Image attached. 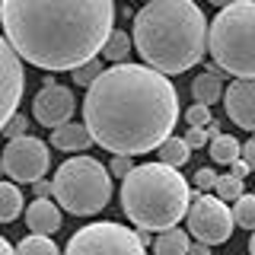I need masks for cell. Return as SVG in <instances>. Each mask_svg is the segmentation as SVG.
Returning <instances> with one entry per match:
<instances>
[{"label":"cell","mask_w":255,"mask_h":255,"mask_svg":"<svg viewBox=\"0 0 255 255\" xmlns=\"http://www.w3.org/2000/svg\"><path fill=\"white\" fill-rule=\"evenodd\" d=\"M179 122V93L169 77L143 64H112L83 99V128L115 156L150 153Z\"/></svg>","instance_id":"6da1fadb"},{"label":"cell","mask_w":255,"mask_h":255,"mask_svg":"<svg viewBox=\"0 0 255 255\" xmlns=\"http://www.w3.org/2000/svg\"><path fill=\"white\" fill-rule=\"evenodd\" d=\"M3 42L16 58L58 74L99 58L115 29V0H0Z\"/></svg>","instance_id":"7a4b0ae2"},{"label":"cell","mask_w":255,"mask_h":255,"mask_svg":"<svg viewBox=\"0 0 255 255\" xmlns=\"http://www.w3.org/2000/svg\"><path fill=\"white\" fill-rule=\"evenodd\" d=\"M131 45L156 74L191 70L207 51V19L195 0H150L134 16Z\"/></svg>","instance_id":"3957f363"},{"label":"cell","mask_w":255,"mask_h":255,"mask_svg":"<svg viewBox=\"0 0 255 255\" xmlns=\"http://www.w3.org/2000/svg\"><path fill=\"white\" fill-rule=\"evenodd\" d=\"M191 201V185L179 169L163 163H140L122 179V207L143 233L179 227Z\"/></svg>","instance_id":"277c9868"},{"label":"cell","mask_w":255,"mask_h":255,"mask_svg":"<svg viewBox=\"0 0 255 255\" xmlns=\"http://www.w3.org/2000/svg\"><path fill=\"white\" fill-rule=\"evenodd\" d=\"M255 3L239 0L207 22V51L214 58V67H223L236 80L255 77Z\"/></svg>","instance_id":"5b68a950"},{"label":"cell","mask_w":255,"mask_h":255,"mask_svg":"<svg viewBox=\"0 0 255 255\" xmlns=\"http://www.w3.org/2000/svg\"><path fill=\"white\" fill-rule=\"evenodd\" d=\"M54 204L77 217H93L112 198V175L93 156H70L58 166L51 179Z\"/></svg>","instance_id":"8992f818"},{"label":"cell","mask_w":255,"mask_h":255,"mask_svg":"<svg viewBox=\"0 0 255 255\" xmlns=\"http://www.w3.org/2000/svg\"><path fill=\"white\" fill-rule=\"evenodd\" d=\"M61 255H147L137 230H128L115 220L90 223L67 239Z\"/></svg>","instance_id":"52a82bcc"},{"label":"cell","mask_w":255,"mask_h":255,"mask_svg":"<svg viewBox=\"0 0 255 255\" xmlns=\"http://www.w3.org/2000/svg\"><path fill=\"white\" fill-rule=\"evenodd\" d=\"M185 220H188V236H195V243H204V246H220L233 236V217H230V204L217 201L214 195H191L188 201V211H185Z\"/></svg>","instance_id":"ba28073f"},{"label":"cell","mask_w":255,"mask_h":255,"mask_svg":"<svg viewBox=\"0 0 255 255\" xmlns=\"http://www.w3.org/2000/svg\"><path fill=\"white\" fill-rule=\"evenodd\" d=\"M0 166H3V175L13 179V185H32V182L45 179L48 166H51L48 143L38 137H29V134L6 140L3 153H0Z\"/></svg>","instance_id":"9c48e42d"},{"label":"cell","mask_w":255,"mask_h":255,"mask_svg":"<svg viewBox=\"0 0 255 255\" xmlns=\"http://www.w3.org/2000/svg\"><path fill=\"white\" fill-rule=\"evenodd\" d=\"M74 112H77V99L67 86L54 83V77H45V86L35 93L32 99V118H35L42 128H61L67 122H74Z\"/></svg>","instance_id":"30bf717a"},{"label":"cell","mask_w":255,"mask_h":255,"mask_svg":"<svg viewBox=\"0 0 255 255\" xmlns=\"http://www.w3.org/2000/svg\"><path fill=\"white\" fill-rule=\"evenodd\" d=\"M22 90H26V70L16 51L0 35V128L10 122V115L19 109Z\"/></svg>","instance_id":"8fae6325"},{"label":"cell","mask_w":255,"mask_h":255,"mask_svg":"<svg viewBox=\"0 0 255 255\" xmlns=\"http://www.w3.org/2000/svg\"><path fill=\"white\" fill-rule=\"evenodd\" d=\"M223 109L230 122L243 131H255V83L252 80H233L223 90Z\"/></svg>","instance_id":"7c38bea8"},{"label":"cell","mask_w":255,"mask_h":255,"mask_svg":"<svg viewBox=\"0 0 255 255\" xmlns=\"http://www.w3.org/2000/svg\"><path fill=\"white\" fill-rule=\"evenodd\" d=\"M26 223L32 236H54L61 230V207L51 198H35L26 207Z\"/></svg>","instance_id":"4fadbf2b"},{"label":"cell","mask_w":255,"mask_h":255,"mask_svg":"<svg viewBox=\"0 0 255 255\" xmlns=\"http://www.w3.org/2000/svg\"><path fill=\"white\" fill-rule=\"evenodd\" d=\"M51 147L64 150V153H83V150L93 147V137L83 128V122H67L51 131Z\"/></svg>","instance_id":"5bb4252c"},{"label":"cell","mask_w":255,"mask_h":255,"mask_svg":"<svg viewBox=\"0 0 255 255\" xmlns=\"http://www.w3.org/2000/svg\"><path fill=\"white\" fill-rule=\"evenodd\" d=\"M191 96H195L198 106H207L211 109V102H217L223 96V80H220V70L214 67H204V74L195 77V83H191Z\"/></svg>","instance_id":"9a60e30c"},{"label":"cell","mask_w":255,"mask_h":255,"mask_svg":"<svg viewBox=\"0 0 255 255\" xmlns=\"http://www.w3.org/2000/svg\"><path fill=\"white\" fill-rule=\"evenodd\" d=\"M156 153H159V163L169 166V169H182V166H185L188 159H191V150L185 147V140L175 137V134H169V137L159 143Z\"/></svg>","instance_id":"2e32d148"},{"label":"cell","mask_w":255,"mask_h":255,"mask_svg":"<svg viewBox=\"0 0 255 255\" xmlns=\"http://www.w3.org/2000/svg\"><path fill=\"white\" fill-rule=\"evenodd\" d=\"M188 246H191V239L185 230H163V233H156L153 239V252L156 255H188Z\"/></svg>","instance_id":"e0dca14e"},{"label":"cell","mask_w":255,"mask_h":255,"mask_svg":"<svg viewBox=\"0 0 255 255\" xmlns=\"http://www.w3.org/2000/svg\"><path fill=\"white\" fill-rule=\"evenodd\" d=\"M22 214V191L13 182L0 179V223H13Z\"/></svg>","instance_id":"ac0fdd59"},{"label":"cell","mask_w":255,"mask_h":255,"mask_svg":"<svg viewBox=\"0 0 255 255\" xmlns=\"http://www.w3.org/2000/svg\"><path fill=\"white\" fill-rule=\"evenodd\" d=\"M99 54L106 61H112V64H128V54H131V35H128L125 29H112Z\"/></svg>","instance_id":"d6986e66"},{"label":"cell","mask_w":255,"mask_h":255,"mask_svg":"<svg viewBox=\"0 0 255 255\" xmlns=\"http://www.w3.org/2000/svg\"><path fill=\"white\" fill-rule=\"evenodd\" d=\"M211 159L220 166H230L233 159H239V140L233 134H217L211 140Z\"/></svg>","instance_id":"ffe728a7"},{"label":"cell","mask_w":255,"mask_h":255,"mask_svg":"<svg viewBox=\"0 0 255 255\" xmlns=\"http://www.w3.org/2000/svg\"><path fill=\"white\" fill-rule=\"evenodd\" d=\"M230 217H233V227H243V230H252L255 227V195H239L233 207H230Z\"/></svg>","instance_id":"44dd1931"},{"label":"cell","mask_w":255,"mask_h":255,"mask_svg":"<svg viewBox=\"0 0 255 255\" xmlns=\"http://www.w3.org/2000/svg\"><path fill=\"white\" fill-rule=\"evenodd\" d=\"M239 195H246V182L243 179H233V175H217V182H214V198L223 204H233Z\"/></svg>","instance_id":"7402d4cb"},{"label":"cell","mask_w":255,"mask_h":255,"mask_svg":"<svg viewBox=\"0 0 255 255\" xmlns=\"http://www.w3.org/2000/svg\"><path fill=\"white\" fill-rule=\"evenodd\" d=\"M16 255H61L51 236H26L16 246Z\"/></svg>","instance_id":"603a6c76"},{"label":"cell","mask_w":255,"mask_h":255,"mask_svg":"<svg viewBox=\"0 0 255 255\" xmlns=\"http://www.w3.org/2000/svg\"><path fill=\"white\" fill-rule=\"evenodd\" d=\"M102 70H106V67H102V61H99V58H93V61L80 64V67H74L70 74H74V83H77V86H93V80L99 77Z\"/></svg>","instance_id":"cb8c5ba5"},{"label":"cell","mask_w":255,"mask_h":255,"mask_svg":"<svg viewBox=\"0 0 255 255\" xmlns=\"http://www.w3.org/2000/svg\"><path fill=\"white\" fill-rule=\"evenodd\" d=\"M0 131H3V137H6V140L26 137V131H29V118L22 115V112H13V115H10V122L0 128Z\"/></svg>","instance_id":"d4e9b609"},{"label":"cell","mask_w":255,"mask_h":255,"mask_svg":"<svg viewBox=\"0 0 255 255\" xmlns=\"http://www.w3.org/2000/svg\"><path fill=\"white\" fill-rule=\"evenodd\" d=\"M185 122H188V128H207L214 122V115H211L207 106H198V102H195V106L185 109Z\"/></svg>","instance_id":"484cf974"},{"label":"cell","mask_w":255,"mask_h":255,"mask_svg":"<svg viewBox=\"0 0 255 255\" xmlns=\"http://www.w3.org/2000/svg\"><path fill=\"white\" fill-rule=\"evenodd\" d=\"M191 182H195V188L201 191V195H211V191H214V182H217V172H214V169H204V166H201V169L191 175Z\"/></svg>","instance_id":"4316f807"},{"label":"cell","mask_w":255,"mask_h":255,"mask_svg":"<svg viewBox=\"0 0 255 255\" xmlns=\"http://www.w3.org/2000/svg\"><path fill=\"white\" fill-rule=\"evenodd\" d=\"M106 169H109V175H115V179H125V175L134 169V159L131 156H115L112 166H106Z\"/></svg>","instance_id":"83f0119b"},{"label":"cell","mask_w":255,"mask_h":255,"mask_svg":"<svg viewBox=\"0 0 255 255\" xmlns=\"http://www.w3.org/2000/svg\"><path fill=\"white\" fill-rule=\"evenodd\" d=\"M182 140H185L188 150H198V147H204V143H207V134H204V128H188Z\"/></svg>","instance_id":"f1b7e54d"},{"label":"cell","mask_w":255,"mask_h":255,"mask_svg":"<svg viewBox=\"0 0 255 255\" xmlns=\"http://www.w3.org/2000/svg\"><path fill=\"white\" fill-rule=\"evenodd\" d=\"M230 175H233V179H243V182H246V175H249V166H246L243 159H233V163H230Z\"/></svg>","instance_id":"f546056e"},{"label":"cell","mask_w":255,"mask_h":255,"mask_svg":"<svg viewBox=\"0 0 255 255\" xmlns=\"http://www.w3.org/2000/svg\"><path fill=\"white\" fill-rule=\"evenodd\" d=\"M32 188H35V198H51V182H48V179L32 182Z\"/></svg>","instance_id":"4dcf8cb0"},{"label":"cell","mask_w":255,"mask_h":255,"mask_svg":"<svg viewBox=\"0 0 255 255\" xmlns=\"http://www.w3.org/2000/svg\"><path fill=\"white\" fill-rule=\"evenodd\" d=\"M188 255H211V246H204V243H191V246H188Z\"/></svg>","instance_id":"1f68e13d"},{"label":"cell","mask_w":255,"mask_h":255,"mask_svg":"<svg viewBox=\"0 0 255 255\" xmlns=\"http://www.w3.org/2000/svg\"><path fill=\"white\" fill-rule=\"evenodd\" d=\"M0 255H16V249H13V246H10V243H6V239H3V236H0Z\"/></svg>","instance_id":"d6a6232c"},{"label":"cell","mask_w":255,"mask_h":255,"mask_svg":"<svg viewBox=\"0 0 255 255\" xmlns=\"http://www.w3.org/2000/svg\"><path fill=\"white\" fill-rule=\"evenodd\" d=\"M207 3H214V6H220V10H223V6H233V3H239V0H207Z\"/></svg>","instance_id":"836d02e7"},{"label":"cell","mask_w":255,"mask_h":255,"mask_svg":"<svg viewBox=\"0 0 255 255\" xmlns=\"http://www.w3.org/2000/svg\"><path fill=\"white\" fill-rule=\"evenodd\" d=\"M0 175H3V166H0Z\"/></svg>","instance_id":"e575fe53"}]
</instances>
